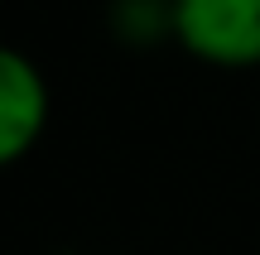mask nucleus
<instances>
[{"mask_svg": "<svg viewBox=\"0 0 260 255\" xmlns=\"http://www.w3.org/2000/svg\"><path fill=\"white\" fill-rule=\"evenodd\" d=\"M174 44L207 67H260V0H174Z\"/></svg>", "mask_w": 260, "mask_h": 255, "instance_id": "1", "label": "nucleus"}, {"mask_svg": "<svg viewBox=\"0 0 260 255\" xmlns=\"http://www.w3.org/2000/svg\"><path fill=\"white\" fill-rule=\"evenodd\" d=\"M48 116H53V92L44 67L24 48L0 44V169L34 154L48 130Z\"/></svg>", "mask_w": 260, "mask_h": 255, "instance_id": "2", "label": "nucleus"}, {"mask_svg": "<svg viewBox=\"0 0 260 255\" xmlns=\"http://www.w3.org/2000/svg\"><path fill=\"white\" fill-rule=\"evenodd\" d=\"M106 24L116 44L154 48L159 39H174V0H111Z\"/></svg>", "mask_w": 260, "mask_h": 255, "instance_id": "3", "label": "nucleus"}, {"mask_svg": "<svg viewBox=\"0 0 260 255\" xmlns=\"http://www.w3.org/2000/svg\"><path fill=\"white\" fill-rule=\"evenodd\" d=\"M53 255H87V250H53Z\"/></svg>", "mask_w": 260, "mask_h": 255, "instance_id": "4", "label": "nucleus"}]
</instances>
